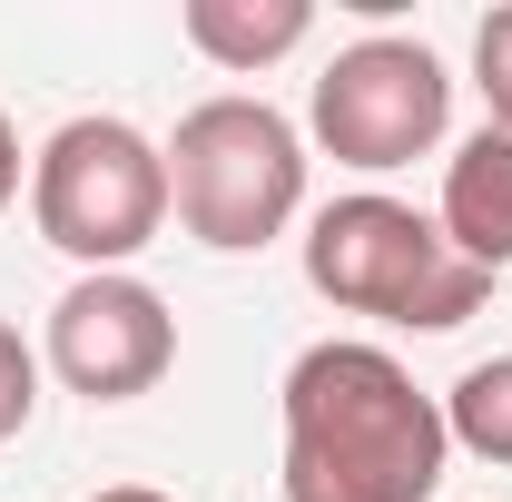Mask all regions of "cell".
Listing matches in <instances>:
<instances>
[{
  "instance_id": "cell-1",
  "label": "cell",
  "mask_w": 512,
  "mask_h": 502,
  "mask_svg": "<svg viewBox=\"0 0 512 502\" xmlns=\"http://www.w3.org/2000/svg\"><path fill=\"white\" fill-rule=\"evenodd\" d=\"M276 414H286V502H434L453 463L444 394H424L384 345L355 335L306 345L276 384Z\"/></svg>"
},
{
  "instance_id": "cell-2",
  "label": "cell",
  "mask_w": 512,
  "mask_h": 502,
  "mask_svg": "<svg viewBox=\"0 0 512 502\" xmlns=\"http://www.w3.org/2000/svg\"><path fill=\"white\" fill-rule=\"evenodd\" d=\"M306 286L325 306L384 315V325H414V335H453L493 296V276L463 266L424 207H404L384 188H355L335 207H316V227H306Z\"/></svg>"
},
{
  "instance_id": "cell-3",
  "label": "cell",
  "mask_w": 512,
  "mask_h": 502,
  "mask_svg": "<svg viewBox=\"0 0 512 502\" xmlns=\"http://www.w3.org/2000/svg\"><path fill=\"white\" fill-rule=\"evenodd\" d=\"M168 207L197 247L247 256L306 207V138L266 99H197L168 138Z\"/></svg>"
},
{
  "instance_id": "cell-4",
  "label": "cell",
  "mask_w": 512,
  "mask_h": 502,
  "mask_svg": "<svg viewBox=\"0 0 512 502\" xmlns=\"http://www.w3.org/2000/svg\"><path fill=\"white\" fill-rule=\"evenodd\" d=\"M30 217L89 276H119L168 227V148L128 119H60L30 158Z\"/></svg>"
},
{
  "instance_id": "cell-5",
  "label": "cell",
  "mask_w": 512,
  "mask_h": 502,
  "mask_svg": "<svg viewBox=\"0 0 512 502\" xmlns=\"http://www.w3.org/2000/svg\"><path fill=\"white\" fill-rule=\"evenodd\" d=\"M316 148L335 158V168H365V178H384V168H414L424 148H444L453 128V79L444 60L424 50V40H355V50H335L316 79Z\"/></svg>"
},
{
  "instance_id": "cell-6",
  "label": "cell",
  "mask_w": 512,
  "mask_h": 502,
  "mask_svg": "<svg viewBox=\"0 0 512 502\" xmlns=\"http://www.w3.org/2000/svg\"><path fill=\"white\" fill-rule=\"evenodd\" d=\"M178 365V315L148 276H79L60 306H50V375L89 404H128L148 384H168Z\"/></svg>"
},
{
  "instance_id": "cell-7",
  "label": "cell",
  "mask_w": 512,
  "mask_h": 502,
  "mask_svg": "<svg viewBox=\"0 0 512 502\" xmlns=\"http://www.w3.org/2000/svg\"><path fill=\"white\" fill-rule=\"evenodd\" d=\"M444 247L463 266H512V128H473L444 158Z\"/></svg>"
},
{
  "instance_id": "cell-8",
  "label": "cell",
  "mask_w": 512,
  "mask_h": 502,
  "mask_svg": "<svg viewBox=\"0 0 512 502\" xmlns=\"http://www.w3.org/2000/svg\"><path fill=\"white\" fill-rule=\"evenodd\" d=\"M178 30H188L197 60H217V69L247 79V69H276L286 50H306L316 10H306V0H188Z\"/></svg>"
},
{
  "instance_id": "cell-9",
  "label": "cell",
  "mask_w": 512,
  "mask_h": 502,
  "mask_svg": "<svg viewBox=\"0 0 512 502\" xmlns=\"http://www.w3.org/2000/svg\"><path fill=\"white\" fill-rule=\"evenodd\" d=\"M444 434L463 443V453H483V463H503V473H512V355L463 365V384L444 394Z\"/></svg>"
},
{
  "instance_id": "cell-10",
  "label": "cell",
  "mask_w": 512,
  "mask_h": 502,
  "mask_svg": "<svg viewBox=\"0 0 512 502\" xmlns=\"http://www.w3.org/2000/svg\"><path fill=\"white\" fill-rule=\"evenodd\" d=\"M473 89H483V109H493V128H512V0L473 30Z\"/></svg>"
},
{
  "instance_id": "cell-11",
  "label": "cell",
  "mask_w": 512,
  "mask_h": 502,
  "mask_svg": "<svg viewBox=\"0 0 512 502\" xmlns=\"http://www.w3.org/2000/svg\"><path fill=\"white\" fill-rule=\"evenodd\" d=\"M30 414H40V355H30V345H20V325L0 315V443L20 434Z\"/></svg>"
},
{
  "instance_id": "cell-12",
  "label": "cell",
  "mask_w": 512,
  "mask_h": 502,
  "mask_svg": "<svg viewBox=\"0 0 512 502\" xmlns=\"http://www.w3.org/2000/svg\"><path fill=\"white\" fill-rule=\"evenodd\" d=\"M20 197V138H10V119H0V207Z\"/></svg>"
},
{
  "instance_id": "cell-13",
  "label": "cell",
  "mask_w": 512,
  "mask_h": 502,
  "mask_svg": "<svg viewBox=\"0 0 512 502\" xmlns=\"http://www.w3.org/2000/svg\"><path fill=\"white\" fill-rule=\"evenodd\" d=\"M89 502H178V493H148V483H109V493H89Z\"/></svg>"
}]
</instances>
